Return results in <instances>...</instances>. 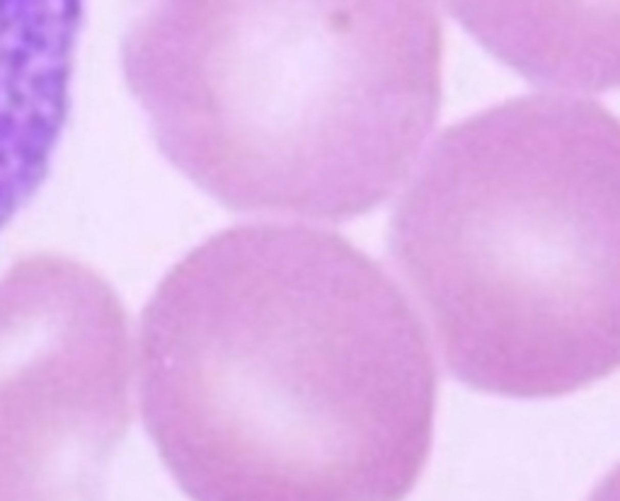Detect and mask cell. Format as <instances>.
<instances>
[{
    "instance_id": "1",
    "label": "cell",
    "mask_w": 620,
    "mask_h": 501,
    "mask_svg": "<svg viewBox=\"0 0 620 501\" xmlns=\"http://www.w3.org/2000/svg\"><path fill=\"white\" fill-rule=\"evenodd\" d=\"M139 402L196 499L383 501L426 453L436 363L366 252L306 223H242L148 300Z\"/></svg>"
},
{
    "instance_id": "2",
    "label": "cell",
    "mask_w": 620,
    "mask_h": 501,
    "mask_svg": "<svg viewBox=\"0 0 620 501\" xmlns=\"http://www.w3.org/2000/svg\"><path fill=\"white\" fill-rule=\"evenodd\" d=\"M434 0H131L121 70L160 153L233 211L344 223L422 158Z\"/></svg>"
},
{
    "instance_id": "3",
    "label": "cell",
    "mask_w": 620,
    "mask_h": 501,
    "mask_svg": "<svg viewBox=\"0 0 620 501\" xmlns=\"http://www.w3.org/2000/svg\"><path fill=\"white\" fill-rule=\"evenodd\" d=\"M390 257L446 368L514 399L620 368V119L582 94L458 121L409 172Z\"/></svg>"
},
{
    "instance_id": "4",
    "label": "cell",
    "mask_w": 620,
    "mask_h": 501,
    "mask_svg": "<svg viewBox=\"0 0 620 501\" xmlns=\"http://www.w3.org/2000/svg\"><path fill=\"white\" fill-rule=\"evenodd\" d=\"M131 334L87 264L34 254L0 276V501L104 463L131 424Z\"/></svg>"
},
{
    "instance_id": "5",
    "label": "cell",
    "mask_w": 620,
    "mask_h": 501,
    "mask_svg": "<svg viewBox=\"0 0 620 501\" xmlns=\"http://www.w3.org/2000/svg\"><path fill=\"white\" fill-rule=\"evenodd\" d=\"M83 15L85 0H0V230L51 172Z\"/></svg>"
},
{
    "instance_id": "6",
    "label": "cell",
    "mask_w": 620,
    "mask_h": 501,
    "mask_svg": "<svg viewBox=\"0 0 620 501\" xmlns=\"http://www.w3.org/2000/svg\"><path fill=\"white\" fill-rule=\"evenodd\" d=\"M461 27L528 83L620 90V0H444Z\"/></svg>"
}]
</instances>
